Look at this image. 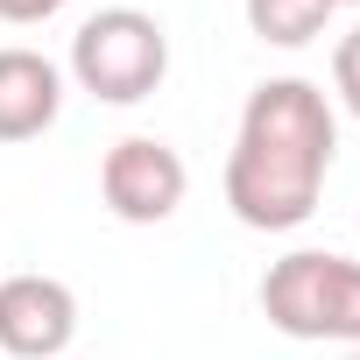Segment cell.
Listing matches in <instances>:
<instances>
[{"mask_svg":"<svg viewBox=\"0 0 360 360\" xmlns=\"http://www.w3.org/2000/svg\"><path fill=\"white\" fill-rule=\"evenodd\" d=\"M339 155L332 99L311 78H262L240 106V134L226 155V205L255 233H290L318 212L325 169Z\"/></svg>","mask_w":360,"mask_h":360,"instance_id":"obj_1","label":"cell"},{"mask_svg":"<svg viewBox=\"0 0 360 360\" xmlns=\"http://www.w3.org/2000/svg\"><path fill=\"white\" fill-rule=\"evenodd\" d=\"M262 318L283 339H339L360 346V262L332 248H297L262 276Z\"/></svg>","mask_w":360,"mask_h":360,"instance_id":"obj_2","label":"cell"},{"mask_svg":"<svg viewBox=\"0 0 360 360\" xmlns=\"http://www.w3.org/2000/svg\"><path fill=\"white\" fill-rule=\"evenodd\" d=\"M169 71V36L155 15L141 8H99L92 22H78L71 36V78L99 99V106H134L162 85Z\"/></svg>","mask_w":360,"mask_h":360,"instance_id":"obj_3","label":"cell"},{"mask_svg":"<svg viewBox=\"0 0 360 360\" xmlns=\"http://www.w3.org/2000/svg\"><path fill=\"white\" fill-rule=\"evenodd\" d=\"M184 191H191L184 155H176L169 141H155V134H127L99 162V198L127 226H162L176 205H184Z\"/></svg>","mask_w":360,"mask_h":360,"instance_id":"obj_4","label":"cell"},{"mask_svg":"<svg viewBox=\"0 0 360 360\" xmlns=\"http://www.w3.org/2000/svg\"><path fill=\"white\" fill-rule=\"evenodd\" d=\"M78 339V297L57 276H0V353L57 360Z\"/></svg>","mask_w":360,"mask_h":360,"instance_id":"obj_5","label":"cell"},{"mask_svg":"<svg viewBox=\"0 0 360 360\" xmlns=\"http://www.w3.org/2000/svg\"><path fill=\"white\" fill-rule=\"evenodd\" d=\"M64 113V71L29 50V43H8L0 50V141H36L50 134Z\"/></svg>","mask_w":360,"mask_h":360,"instance_id":"obj_6","label":"cell"},{"mask_svg":"<svg viewBox=\"0 0 360 360\" xmlns=\"http://www.w3.org/2000/svg\"><path fill=\"white\" fill-rule=\"evenodd\" d=\"M240 8H248V29H255L262 43H276V50H304V43H318L325 22H332L325 0H240Z\"/></svg>","mask_w":360,"mask_h":360,"instance_id":"obj_7","label":"cell"},{"mask_svg":"<svg viewBox=\"0 0 360 360\" xmlns=\"http://www.w3.org/2000/svg\"><path fill=\"white\" fill-rule=\"evenodd\" d=\"M332 92H339V106L360 120V29H346L339 50H332Z\"/></svg>","mask_w":360,"mask_h":360,"instance_id":"obj_8","label":"cell"},{"mask_svg":"<svg viewBox=\"0 0 360 360\" xmlns=\"http://www.w3.org/2000/svg\"><path fill=\"white\" fill-rule=\"evenodd\" d=\"M64 8V0H0V22H15V29H36Z\"/></svg>","mask_w":360,"mask_h":360,"instance_id":"obj_9","label":"cell"},{"mask_svg":"<svg viewBox=\"0 0 360 360\" xmlns=\"http://www.w3.org/2000/svg\"><path fill=\"white\" fill-rule=\"evenodd\" d=\"M325 8H353V0H325Z\"/></svg>","mask_w":360,"mask_h":360,"instance_id":"obj_10","label":"cell"},{"mask_svg":"<svg viewBox=\"0 0 360 360\" xmlns=\"http://www.w3.org/2000/svg\"><path fill=\"white\" fill-rule=\"evenodd\" d=\"M346 360H360V346H353V353H346Z\"/></svg>","mask_w":360,"mask_h":360,"instance_id":"obj_11","label":"cell"},{"mask_svg":"<svg viewBox=\"0 0 360 360\" xmlns=\"http://www.w3.org/2000/svg\"><path fill=\"white\" fill-rule=\"evenodd\" d=\"M353 233H360V219H353Z\"/></svg>","mask_w":360,"mask_h":360,"instance_id":"obj_12","label":"cell"}]
</instances>
